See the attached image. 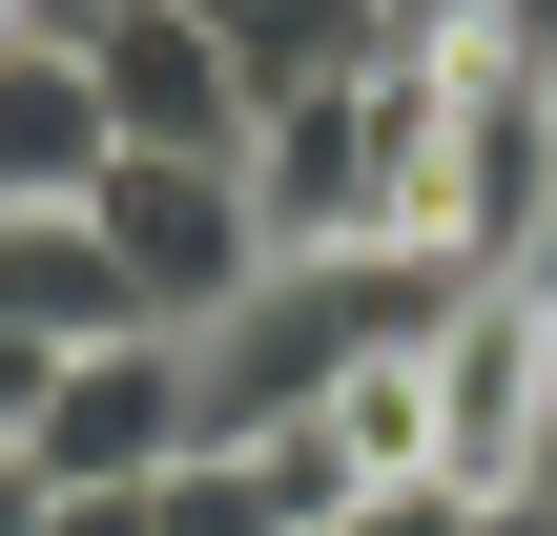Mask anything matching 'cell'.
I'll list each match as a JSON object with an SVG mask.
<instances>
[{"label":"cell","instance_id":"13","mask_svg":"<svg viewBox=\"0 0 557 536\" xmlns=\"http://www.w3.org/2000/svg\"><path fill=\"white\" fill-rule=\"evenodd\" d=\"M434 21H475V0H393V41H434Z\"/></svg>","mask_w":557,"mask_h":536},{"label":"cell","instance_id":"14","mask_svg":"<svg viewBox=\"0 0 557 536\" xmlns=\"http://www.w3.org/2000/svg\"><path fill=\"white\" fill-rule=\"evenodd\" d=\"M83 21H103V0H41V41H83Z\"/></svg>","mask_w":557,"mask_h":536},{"label":"cell","instance_id":"4","mask_svg":"<svg viewBox=\"0 0 557 536\" xmlns=\"http://www.w3.org/2000/svg\"><path fill=\"white\" fill-rule=\"evenodd\" d=\"M83 83H103L124 145H248V62H227L186 0H103V21H83Z\"/></svg>","mask_w":557,"mask_h":536},{"label":"cell","instance_id":"2","mask_svg":"<svg viewBox=\"0 0 557 536\" xmlns=\"http://www.w3.org/2000/svg\"><path fill=\"white\" fill-rule=\"evenodd\" d=\"M83 227L124 248L145 331H207V310H227V289L269 269V207H248V145H103Z\"/></svg>","mask_w":557,"mask_h":536},{"label":"cell","instance_id":"3","mask_svg":"<svg viewBox=\"0 0 557 536\" xmlns=\"http://www.w3.org/2000/svg\"><path fill=\"white\" fill-rule=\"evenodd\" d=\"M165 454H186V331L62 351L41 413H21V475H41V496H103V475H165Z\"/></svg>","mask_w":557,"mask_h":536},{"label":"cell","instance_id":"12","mask_svg":"<svg viewBox=\"0 0 557 536\" xmlns=\"http://www.w3.org/2000/svg\"><path fill=\"white\" fill-rule=\"evenodd\" d=\"M517 496H557V392H537V454H517Z\"/></svg>","mask_w":557,"mask_h":536},{"label":"cell","instance_id":"9","mask_svg":"<svg viewBox=\"0 0 557 536\" xmlns=\"http://www.w3.org/2000/svg\"><path fill=\"white\" fill-rule=\"evenodd\" d=\"M41 372H62V351H41V331H0V454H21V413H41Z\"/></svg>","mask_w":557,"mask_h":536},{"label":"cell","instance_id":"1","mask_svg":"<svg viewBox=\"0 0 557 536\" xmlns=\"http://www.w3.org/2000/svg\"><path fill=\"white\" fill-rule=\"evenodd\" d=\"M434 124H455V103H434V41L248 103V207H269V248H434Z\"/></svg>","mask_w":557,"mask_h":536},{"label":"cell","instance_id":"11","mask_svg":"<svg viewBox=\"0 0 557 536\" xmlns=\"http://www.w3.org/2000/svg\"><path fill=\"white\" fill-rule=\"evenodd\" d=\"M0 536H41V475H21V454H0Z\"/></svg>","mask_w":557,"mask_h":536},{"label":"cell","instance_id":"7","mask_svg":"<svg viewBox=\"0 0 557 536\" xmlns=\"http://www.w3.org/2000/svg\"><path fill=\"white\" fill-rule=\"evenodd\" d=\"M227 62H248V103H289V83H331V62H393V0H186Z\"/></svg>","mask_w":557,"mask_h":536},{"label":"cell","instance_id":"8","mask_svg":"<svg viewBox=\"0 0 557 536\" xmlns=\"http://www.w3.org/2000/svg\"><path fill=\"white\" fill-rule=\"evenodd\" d=\"M331 536H475V475H393V496H351Z\"/></svg>","mask_w":557,"mask_h":536},{"label":"cell","instance_id":"10","mask_svg":"<svg viewBox=\"0 0 557 536\" xmlns=\"http://www.w3.org/2000/svg\"><path fill=\"white\" fill-rule=\"evenodd\" d=\"M475 536H557V496H475Z\"/></svg>","mask_w":557,"mask_h":536},{"label":"cell","instance_id":"6","mask_svg":"<svg viewBox=\"0 0 557 536\" xmlns=\"http://www.w3.org/2000/svg\"><path fill=\"white\" fill-rule=\"evenodd\" d=\"M103 83H83V41H0V207H83L103 186Z\"/></svg>","mask_w":557,"mask_h":536},{"label":"cell","instance_id":"5","mask_svg":"<svg viewBox=\"0 0 557 536\" xmlns=\"http://www.w3.org/2000/svg\"><path fill=\"white\" fill-rule=\"evenodd\" d=\"M0 331L103 351V331H145V289H124V248H103L83 207H0Z\"/></svg>","mask_w":557,"mask_h":536}]
</instances>
